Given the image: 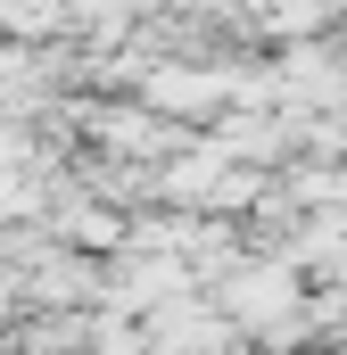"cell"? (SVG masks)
Masks as SVG:
<instances>
[{"instance_id":"obj_1","label":"cell","mask_w":347,"mask_h":355,"mask_svg":"<svg viewBox=\"0 0 347 355\" xmlns=\"http://www.w3.org/2000/svg\"><path fill=\"white\" fill-rule=\"evenodd\" d=\"M323 314H347V306H323Z\"/></svg>"},{"instance_id":"obj_2","label":"cell","mask_w":347,"mask_h":355,"mask_svg":"<svg viewBox=\"0 0 347 355\" xmlns=\"http://www.w3.org/2000/svg\"><path fill=\"white\" fill-rule=\"evenodd\" d=\"M339 198H347V174H339Z\"/></svg>"}]
</instances>
